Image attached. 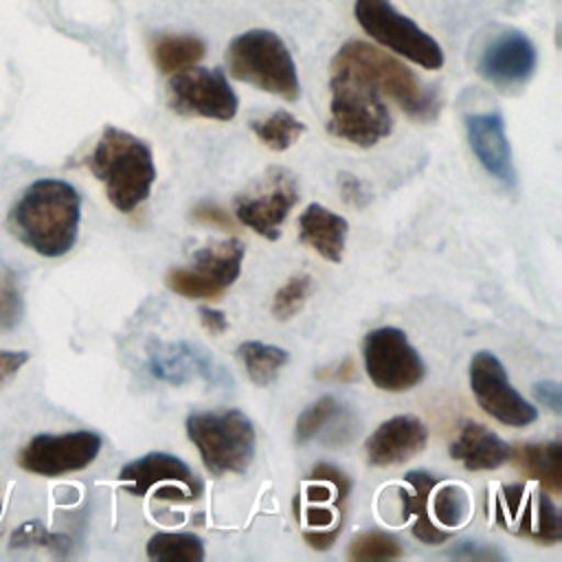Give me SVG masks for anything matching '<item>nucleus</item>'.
I'll return each mask as SVG.
<instances>
[{"label": "nucleus", "instance_id": "nucleus-7", "mask_svg": "<svg viewBox=\"0 0 562 562\" xmlns=\"http://www.w3.org/2000/svg\"><path fill=\"white\" fill-rule=\"evenodd\" d=\"M353 15L369 37L408 61L426 70H439L443 66V50L435 37L408 15L400 13L391 0H356Z\"/></svg>", "mask_w": 562, "mask_h": 562}, {"label": "nucleus", "instance_id": "nucleus-36", "mask_svg": "<svg viewBox=\"0 0 562 562\" xmlns=\"http://www.w3.org/2000/svg\"><path fill=\"white\" fill-rule=\"evenodd\" d=\"M448 555L457 558V560H474V562L505 560V555L501 551H496L494 547H487V544H481V542H470V540L459 542L454 549L448 551Z\"/></svg>", "mask_w": 562, "mask_h": 562}, {"label": "nucleus", "instance_id": "nucleus-42", "mask_svg": "<svg viewBox=\"0 0 562 562\" xmlns=\"http://www.w3.org/2000/svg\"><path fill=\"white\" fill-rule=\"evenodd\" d=\"M198 314H200V323H202V327H204L209 334H213V336H222V334L228 329V318H226V314H224V312L213 310V307H200V310H198Z\"/></svg>", "mask_w": 562, "mask_h": 562}, {"label": "nucleus", "instance_id": "nucleus-40", "mask_svg": "<svg viewBox=\"0 0 562 562\" xmlns=\"http://www.w3.org/2000/svg\"><path fill=\"white\" fill-rule=\"evenodd\" d=\"M531 391H533V397H536L538 404L547 406L555 415L562 413V393H560V384L555 380L536 382Z\"/></svg>", "mask_w": 562, "mask_h": 562}, {"label": "nucleus", "instance_id": "nucleus-6", "mask_svg": "<svg viewBox=\"0 0 562 562\" xmlns=\"http://www.w3.org/2000/svg\"><path fill=\"white\" fill-rule=\"evenodd\" d=\"M187 435L213 476L241 474L252 463L257 435L241 411L193 413L187 417Z\"/></svg>", "mask_w": 562, "mask_h": 562}, {"label": "nucleus", "instance_id": "nucleus-29", "mask_svg": "<svg viewBox=\"0 0 562 562\" xmlns=\"http://www.w3.org/2000/svg\"><path fill=\"white\" fill-rule=\"evenodd\" d=\"M340 404L334 395H321L316 402H312L296 419L294 424V441L296 443H307L316 435H321L331 419L340 413Z\"/></svg>", "mask_w": 562, "mask_h": 562}, {"label": "nucleus", "instance_id": "nucleus-31", "mask_svg": "<svg viewBox=\"0 0 562 562\" xmlns=\"http://www.w3.org/2000/svg\"><path fill=\"white\" fill-rule=\"evenodd\" d=\"M165 283L171 292L184 299L217 301L224 294V288H220L215 281L200 274L198 270H189V268H171L165 277Z\"/></svg>", "mask_w": 562, "mask_h": 562}, {"label": "nucleus", "instance_id": "nucleus-12", "mask_svg": "<svg viewBox=\"0 0 562 562\" xmlns=\"http://www.w3.org/2000/svg\"><path fill=\"white\" fill-rule=\"evenodd\" d=\"M470 389L479 406L496 422L525 428L538 419V408L529 404L507 380L503 362L492 351H476L470 360Z\"/></svg>", "mask_w": 562, "mask_h": 562}, {"label": "nucleus", "instance_id": "nucleus-37", "mask_svg": "<svg viewBox=\"0 0 562 562\" xmlns=\"http://www.w3.org/2000/svg\"><path fill=\"white\" fill-rule=\"evenodd\" d=\"M338 191H340L342 202L353 206V209H364L371 200L364 184L353 173H347V171H342L338 176Z\"/></svg>", "mask_w": 562, "mask_h": 562}, {"label": "nucleus", "instance_id": "nucleus-39", "mask_svg": "<svg viewBox=\"0 0 562 562\" xmlns=\"http://www.w3.org/2000/svg\"><path fill=\"white\" fill-rule=\"evenodd\" d=\"M336 512L342 509H329V507H307L305 522L312 529H334L340 533L342 529V514L336 516Z\"/></svg>", "mask_w": 562, "mask_h": 562}, {"label": "nucleus", "instance_id": "nucleus-2", "mask_svg": "<svg viewBox=\"0 0 562 562\" xmlns=\"http://www.w3.org/2000/svg\"><path fill=\"white\" fill-rule=\"evenodd\" d=\"M86 165L103 182L110 204L121 213H132L143 204L156 180V165L145 140L114 125L101 132Z\"/></svg>", "mask_w": 562, "mask_h": 562}, {"label": "nucleus", "instance_id": "nucleus-17", "mask_svg": "<svg viewBox=\"0 0 562 562\" xmlns=\"http://www.w3.org/2000/svg\"><path fill=\"white\" fill-rule=\"evenodd\" d=\"M428 443V428L415 415H395L382 422L367 439V461L375 468L400 465L419 454Z\"/></svg>", "mask_w": 562, "mask_h": 562}, {"label": "nucleus", "instance_id": "nucleus-22", "mask_svg": "<svg viewBox=\"0 0 562 562\" xmlns=\"http://www.w3.org/2000/svg\"><path fill=\"white\" fill-rule=\"evenodd\" d=\"M509 461L544 492L560 494L562 490V443H520L512 448Z\"/></svg>", "mask_w": 562, "mask_h": 562}, {"label": "nucleus", "instance_id": "nucleus-25", "mask_svg": "<svg viewBox=\"0 0 562 562\" xmlns=\"http://www.w3.org/2000/svg\"><path fill=\"white\" fill-rule=\"evenodd\" d=\"M237 358L241 360L246 375L257 386H268L277 380L279 371L288 364L290 356L285 349L259 340H246L237 347Z\"/></svg>", "mask_w": 562, "mask_h": 562}, {"label": "nucleus", "instance_id": "nucleus-11", "mask_svg": "<svg viewBox=\"0 0 562 562\" xmlns=\"http://www.w3.org/2000/svg\"><path fill=\"white\" fill-rule=\"evenodd\" d=\"M169 108L180 116L231 121L237 114V94L217 68L191 66L171 75L167 88Z\"/></svg>", "mask_w": 562, "mask_h": 562}, {"label": "nucleus", "instance_id": "nucleus-43", "mask_svg": "<svg viewBox=\"0 0 562 562\" xmlns=\"http://www.w3.org/2000/svg\"><path fill=\"white\" fill-rule=\"evenodd\" d=\"M316 378H321V380L329 378V380H336V382H351V380H356L353 360L347 356V358H342V362L338 367L325 369V371H316Z\"/></svg>", "mask_w": 562, "mask_h": 562}, {"label": "nucleus", "instance_id": "nucleus-32", "mask_svg": "<svg viewBox=\"0 0 562 562\" xmlns=\"http://www.w3.org/2000/svg\"><path fill=\"white\" fill-rule=\"evenodd\" d=\"M312 288H314V279L310 274L290 277L288 283L281 285L272 296V305H270L272 316L279 321H288L296 316L305 305Z\"/></svg>", "mask_w": 562, "mask_h": 562}, {"label": "nucleus", "instance_id": "nucleus-21", "mask_svg": "<svg viewBox=\"0 0 562 562\" xmlns=\"http://www.w3.org/2000/svg\"><path fill=\"white\" fill-rule=\"evenodd\" d=\"M349 224L323 204H310L299 217V237L323 259L338 263L345 252Z\"/></svg>", "mask_w": 562, "mask_h": 562}, {"label": "nucleus", "instance_id": "nucleus-33", "mask_svg": "<svg viewBox=\"0 0 562 562\" xmlns=\"http://www.w3.org/2000/svg\"><path fill=\"white\" fill-rule=\"evenodd\" d=\"M24 314L22 294L18 290V283L13 274L2 272L0 274V331H9L20 325Z\"/></svg>", "mask_w": 562, "mask_h": 562}, {"label": "nucleus", "instance_id": "nucleus-10", "mask_svg": "<svg viewBox=\"0 0 562 562\" xmlns=\"http://www.w3.org/2000/svg\"><path fill=\"white\" fill-rule=\"evenodd\" d=\"M119 481L132 496H154L169 503H193L202 496V481L178 457L169 452H149L121 468Z\"/></svg>", "mask_w": 562, "mask_h": 562}, {"label": "nucleus", "instance_id": "nucleus-8", "mask_svg": "<svg viewBox=\"0 0 562 562\" xmlns=\"http://www.w3.org/2000/svg\"><path fill=\"white\" fill-rule=\"evenodd\" d=\"M296 202V176L285 167H270L235 198V215L252 233L266 239H277L281 224Z\"/></svg>", "mask_w": 562, "mask_h": 562}, {"label": "nucleus", "instance_id": "nucleus-19", "mask_svg": "<svg viewBox=\"0 0 562 562\" xmlns=\"http://www.w3.org/2000/svg\"><path fill=\"white\" fill-rule=\"evenodd\" d=\"M450 457L470 472L496 470L509 461L512 446L476 422H465L448 448Z\"/></svg>", "mask_w": 562, "mask_h": 562}, {"label": "nucleus", "instance_id": "nucleus-15", "mask_svg": "<svg viewBox=\"0 0 562 562\" xmlns=\"http://www.w3.org/2000/svg\"><path fill=\"white\" fill-rule=\"evenodd\" d=\"M496 520L507 531L540 544H558L562 540V518L544 490L529 492L525 485L503 487Z\"/></svg>", "mask_w": 562, "mask_h": 562}, {"label": "nucleus", "instance_id": "nucleus-13", "mask_svg": "<svg viewBox=\"0 0 562 562\" xmlns=\"http://www.w3.org/2000/svg\"><path fill=\"white\" fill-rule=\"evenodd\" d=\"M101 437L92 430L35 435L18 454V465L40 476H61L88 468L101 452Z\"/></svg>", "mask_w": 562, "mask_h": 562}, {"label": "nucleus", "instance_id": "nucleus-9", "mask_svg": "<svg viewBox=\"0 0 562 562\" xmlns=\"http://www.w3.org/2000/svg\"><path fill=\"white\" fill-rule=\"evenodd\" d=\"M362 360L367 375L380 391L400 393L424 380L426 367L397 327H378L362 340Z\"/></svg>", "mask_w": 562, "mask_h": 562}, {"label": "nucleus", "instance_id": "nucleus-23", "mask_svg": "<svg viewBox=\"0 0 562 562\" xmlns=\"http://www.w3.org/2000/svg\"><path fill=\"white\" fill-rule=\"evenodd\" d=\"M244 255H246V246L239 239L231 237V239L206 244L204 248L195 250L191 259H193V270H198L200 274L209 277L220 288L226 290L237 281L241 272Z\"/></svg>", "mask_w": 562, "mask_h": 562}, {"label": "nucleus", "instance_id": "nucleus-14", "mask_svg": "<svg viewBox=\"0 0 562 562\" xmlns=\"http://www.w3.org/2000/svg\"><path fill=\"white\" fill-rule=\"evenodd\" d=\"M147 369L149 373L171 386H184L202 380L213 386L231 384L228 371L200 345L189 340H158L147 342Z\"/></svg>", "mask_w": 562, "mask_h": 562}, {"label": "nucleus", "instance_id": "nucleus-34", "mask_svg": "<svg viewBox=\"0 0 562 562\" xmlns=\"http://www.w3.org/2000/svg\"><path fill=\"white\" fill-rule=\"evenodd\" d=\"M26 544H44L61 553V549L68 547V538L59 533H48L40 522H29L13 533V547H26Z\"/></svg>", "mask_w": 562, "mask_h": 562}, {"label": "nucleus", "instance_id": "nucleus-26", "mask_svg": "<svg viewBox=\"0 0 562 562\" xmlns=\"http://www.w3.org/2000/svg\"><path fill=\"white\" fill-rule=\"evenodd\" d=\"M147 558L156 562H202L204 542L195 533L158 531L147 542Z\"/></svg>", "mask_w": 562, "mask_h": 562}, {"label": "nucleus", "instance_id": "nucleus-30", "mask_svg": "<svg viewBox=\"0 0 562 562\" xmlns=\"http://www.w3.org/2000/svg\"><path fill=\"white\" fill-rule=\"evenodd\" d=\"M349 560L353 562H371V560H397L404 555L397 538L384 531H367L360 533L347 549Z\"/></svg>", "mask_w": 562, "mask_h": 562}, {"label": "nucleus", "instance_id": "nucleus-35", "mask_svg": "<svg viewBox=\"0 0 562 562\" xmlns=\"http://www.w3.org/2000/svg\"><path fill=\"white\" fill-rule=\"evenodd\" d=\"M191 222L195 224H202V226H213V228H220V231H233V220L228 215V211H224L220 204L215 202H198L191 213H189Z\"/></svg>", "mask_w": 562, "mask_h": 562}, {"label": "nucleus", "instance_id": "nucleus-27", "mask_svg": "<svg viewBox=\"0 0 562 562\" xmlns=\"http://www.w3.org/2000/svg\"><path fill=\"white\" fill-rule=\"evenodd\" d=\"M250 130L272 151H285L305 134V123L285 110H277L266 119L252 121Z\"/></svg>", "mask_w": 562, "mask_h": 562}, {"label": "nucleus", "instance_id": "nucleus-4", "mask_svg": "<svg viewBox=\"0 0 562 562\" xmlns=\"http://www.w3.org/2000/svg\"><path fill=\"white\" fill-rule=\"evenodd\" d=\"M327 132L358 147H373L393 130L384 94L358 75L331 70Z\"/></svg>", "mask_w": 562, "mask_h": 562}, {"label": "nucleus", "instance_id": "nucleus-1", "mask_svg": "<svg viewBox=\"0 0 562 562\" xmlns=\"http://www.w3.org/2000/svg\"><path fill=\"white\" fill-rule=\"evenodd\" d=\"M81 195L57 178L31 182L11 206L7 224L11 233L42 257L66 255L79 233Z\"/></svg>", "mask_w": 562, "mask_h": 562}, {"label": "nucleus", "instance_id": "nucleus-28", "mask_svg": "<svg viewBox=\"0 0 562 562\" xmlns=\"http://www.w3.org/2000/svg\"><path fill=\"white\" fill-rule=\"evenodd\" d=\"M435 492H430V505H432V514L439 520V525L454 529L461 527L468 516H470V498L468 492L457 485V483H446V485H435Z\"/></svg>", "mask_w": 562, "mask_h": 562}, {"label": "nucleus", "instance_id": "nucleus-16", "mask_svg": "<svg viewBox=\"0 0 562 562\" xmlns=\"http://www.w3.org/2000/svg\"><path fill=\"white\" fill-rule=\"evenodd\" d=\"M538 64L533 42L516 29L498 33L479 55L476 72L498 90L525 86Z\"/></svg>", "mask_w": 562, "mask_h": 562}, {"label": "nucleus", "instance_id": "nucleus-24", "mask_svg": "<svg viewBox=\"0 0 562 562\" xmlns=\"http://www.w3.org/2000/svg\"><path fill=\"white\" fill-rule=\"evenodd\" d=\"M149 53L156 68L162 75L171 77L195 66L204 57L206 44L204 40L191 33H165L151 40Z\"/></svg>", "mask_w": 562, "mask_h": 562}, {"label": "nucleus", "instance_id": "nucleus-41", "mask_svg": "<svg viewBox=\"0 0 562 562\" xmlns=\"http://www.w3.org/2000/svg\"><path fill=\"white\" fill-rule=\"evenodd\" d=\"M312 481H329L334 483L342 494H351V479L336 465L329 463H316L310 472Z\"/></svg>", "mask_w": 562, "mask_h": 562}, {"label": "nucleus", "instance_id": "nucleus-5", "mask_svg": "<svg viewBox=\"0 0 562 562\" xmlns=\"http://www.w3.org/2000/svg\"><path fill=\"white\" fill-rule=\"evenodd\" d=\"M228 75L285 101H296L301 83L285 42L268 29H250L226 48Z\"/></svg>", "mask_w": 562, "mask_h": 562}, {"label": "nucleus", "instance_id": "nucleus-38", "mask_svg": "<svg viewBox=\"0 0 562 562\" xmlns=\"http://www.w3.org/2000/svg\"><path fill=\"white\" fill-rule=\"evenodd\" d=\"M29 351L22 349H0V389L7 386L18 375V371L29 362Z\"/></svg>", "mask_w": 562, "mask_h": 562}, {"label": "nucleus", "instance_id": "nucleus-3", "mask_svg": "<svg viewBox=\"0 0 562 562\" xmlns=\"http://www.w3.org/2000/svg\"><path fill=\"white\" fill-rule=\"evenodd\" d=\"M331 70H345L362 77L382 94L391 97L415 121H432L441 110L437 92L424 88L413 70L393 55L362 40L345 42L331 59Z\"/></svg>", "mask_w": 562, "mask_h": 562}, {"label": "nucleus", "instance_id": "nucleus-18", "mask_svg": "<svg viewBox=\"0 0 562 562\" xmlns=\"http://www.w3.org/2000/svg\"><path fill=\"white\" fill-rule=\"evenodd\" d=\"M465 134L472 154L481 167L503 184L516 182L512 147L505 134V121L498 112H476L465 116Z\"/></svg>", "mask_w": 562, "mask_h": 562}, {"label": "nucleus", "instance_id": "nucleus-20", "mask_svg": "<svg viewBox=\"0 0 562 562\" xmlns=\"http://www.w3.org/2000/svg\"><path fill=\"white\" fill-rule=\"evenodd\" d=\"M406 487L400 490L402 518H413L411 531L424 544H441L450 538V531L439 529L430 518V492L439 479L426 470H411L404 474Z\"/></svg>", "mask_w": 562, "mask_h": 562}]
</instances>
